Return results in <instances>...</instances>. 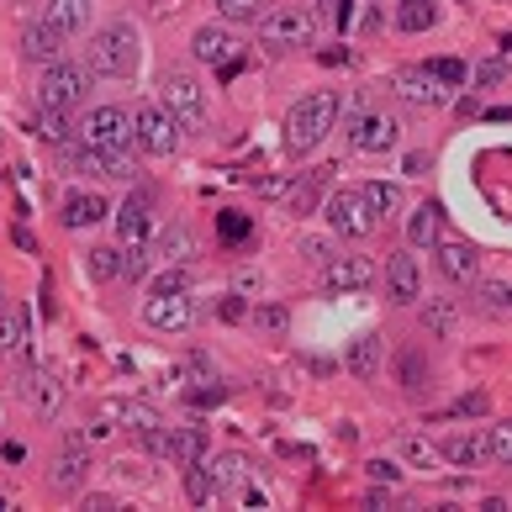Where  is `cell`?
Wrapping results in <instances>:
<instances>
[{"instance_id": "40", "label": "cell", "mask_w": 512, "mask_h": 512, "mask_svg": "<svg viewBox=\"0 0 512 512\" xmlns=\"http://www.w3.org/2000/svg\"><path fill=\"white\" fill-rule=\"evenodd\" d=\"M486 444H491V460L497 465H512V423H497L486 433Z\"/></svg>"}, {"instance_id": "15", "label": "cell", "mask_w": 512, "mask_h": 512, "mask_svg": "<svg viewBox=\"0 0 512 512\" xmlns=\"http://www.w3.org/2000/svg\"><path fill=\"white\" fill-rule=\"evenodd\" d=\"M439 270L454 280V286H476L481 280V254L470 249L465 238H439Z\"/></svg>"}, {"instance_id": "35", "label": "cell", "mask_w": 512, "mask_h": 512, "mask_svg": "<svg viewBox=\"0 0 512 512\" xmlns=\"http://www.w3.org/2000/svg\"><path fill=\"white\" fill-rule=\"evenodd\" d=\"M185 491H191V502H212L217 497V481H212V470H206L201 460L185 465Z\"/></svg>"}, {"instance_id": "14", "label": "cell", "mask_w": 512, "mask_h": 512, "mask_svg": "<svg viewBox=\"0 0 512 512\" xmlns=\"http://www.w3.org/2000/svg\"><path fill=\"white\" fill-rule=\"evenodd\" d=\"M417 296H423V270H417V254H391V264H386V301L412 307Z\"/></svg>"}, {"instance_id": "43", "label": "cell", "mask_w": 512, "mask_h": 512, "mask_svg": "<svg viewBox=\"0 0 512 512\" xmlns=\"http://www.w3.org/2000/svg\"><path fill=\"white\" fill-rule=\"evenodd\" d=\"M365 470H370V481H375V486H381V481H386V486L402 481V465H396V460H370Z\"/></svg>"}, {"instance_id": "42", "label": "cell", "mask_w": 512, "mask_h": 512, "mask_svg": "<svg viewBox=\"0 0 512 512\" xmlns=\"http://www.w3.org/2000/svg\"><path fill=\"white\" fill-rule=\"evenodd\" d=\"M291 212H312V206H317V185L312 180H301V185H291Z\"/></svg>"}, {"instance_id": "11", "label": "cell", "mask_w": 512, "mask_h": 512, "mask_svg": "<svg viewBox=\"0 0 512 512\" xmlns=\"http://www.w3.org/2000/svg\"><path fill=\"white\" fill-rule=\"evenodd\" d=\"M48 481L53 491H80L90 481V449H85V433H69L64 439V454L48 465Z\"/></svg>"}, {"instance_id": "7", "label": "cell", "mask_w": 512, "mask_h": 512, "mask_svg": "<svg viewBox=\"0 0 512 512\" xmlns=\"http://www.w3.org/2000/svg\"><path fill=\"white\" fill-rule=\"evenodd\" d=\"M349 143L359 154H386V148L402 143V122L391 117V111H359L349 106Z\"/></svg>"}, {"instance_id": "18", "label": "cell", "mask_w": 512, "mask_h": 512, "mask_svg": "<svg viewBox=\"0 0 512 512\" xmlns=\"http://www.w3.org/2000/svg\"><path fill=\"white\" fill-rule=\"evenodd\" d=\"M381 365H386V344L375 333H359L354 344L344 349V370L354 375V381H375L381 375Z\"/></svg>"}, {"instance_id": "23", "label": "cell", "mask_w": 512, "mask_h": 512, "mask_svg": "<svg viewBox=\"0 0 512 512\" xmlns=\"http://www.w3.org/2000/svg\"><path fill=\"white\" fill-rule=\"evenodd\" d=\"M439 238H444V212H439V201L412 206V222H407V243H412V249H428V243H439Z\"/></svg>"}, {"instance_id": "28", "label": "cell", "mask_w": 512, "mask_h": 512, "mask_svg": "<svg viewBox=\"0 0 512 512\" xmlns=\"http://www.w3.org/2000/svg\"><path fill=\"white\" fill-rule=\"evenodd\" d=\"M148 227H154V222H148V201H143V196L127 201L122 212H117V233H122L127 249H132V243H148Z\"/></svg>"}, {"instance_id": "48", "label": "cell", "mask_w": 512, "mask_h": 512, "mask_svg": "<svg viewBox=\"0 0 512 512\" xmlns=\"http://www.w3.org/2000/svg\"><path fill=\"white\" fill-rule=\"evenodd\" d=\"M301 254H307V259H328L333 249H328V238H301Z\"/></svg>"}, {"instance_id": "50", "label": "cell", "mask_w": 512, "mask_h": 512, "mask_svg": "<svg viewBox=\"0 0 512 512\" xmlns=\"http://www.w3.org/2000/svg\"><path fill=\"white\" fill-rule=\"evenodd\" d=\"M0 307H6V301H0Z\"/></svg>"}, {"instance_id": "38", "label": "cell", "mask_w": 512, "mask_h": 512, "mask_svg": "<svg viewBox=\"0 0 512 512\" xmlns=\"http://www.w3.org/2000/svg\"><path fill=\"white\" fill-rule=\"evenodd\" d=\"M122 280H132V286L148 280V249H143V243H132V249L122 254Z\"/></svg>"}, {"instance_id": "19", "label": "cell", "mask_w": 512, "mask_h": 512, "mask_svg": "<svg viewBox=\"0 0 512 512\" xmlns=\"http://www.w3.org/2000/svg\"><path fill=\"white\" fill-rule=\"evenodd\" d=\"M32 349V322H27V307H0V359H22Z\"/></svg>"}, {"instance_id": "45", "label": "cell", "mask_w": 512, "mask_h": 512, "mask_svg": "<svg viewBox=\"0 0 512 512\" xmlns=\"http://www.w3.org/2000/svg\"><path fill=\"white\" fill-rule=\"evenodd\" d=\"M154 291H191V275H185V270H164L154 280Z\"/></svg>"}, {"instance_id": "30", "label": "cell", "mask_w": 512, "mask_h": 512, "mask_svg": "<svg viewBox=\"0 0 512 512\" xmlns=\"http://www.w3.org/2000/svg\"><path fill=\"white\" fill-rule=\"evenodd\" d=\"M433 22H439V6H433V0H402V6H396V27L402 32H428Z\"/></svg>"}, {"instance_id": "16", "label": "cell", "mask_w": 512, "mask_h": 512, "mask_svg": "<svg viewBox=\"0 0 512 512\" xmlns=\"http://www.w3.org/2000/svg\"><path fill=\"white\" fill-rule=\"evenodd\" d=\"M322 280H328V291H365V286H375V264L365 254H338V259H328Z\"/></svg>"}, {"instance_id": "36", "label": "cell", "mask_w": 512, "mask_h": 512, "mask_svg": "<svg viewBox=\"0 0 512 512\" xmlns=\"http://www.w3.org/2000/svg\"><path fill=\"white\" fill-rule=\"evenodd\" d=\"M37 132H43L48 143L64 148V143H69V111H48V106H43V122H37Z\"/></svg>"}, {"instance_id": "47", "label": "cell", "mask_w": 512, "mask_h": 512, "mask_svg": "<svg viewBox=\"0 0 512 512\" xmlns=\"http://www.w3.org/2000/svg\"><path fill=\"white\" fill-rule=\"evenodd\" d=\"M259 196H264V201H286V196H291V180H275V175L259 180Z\"/></svg>"}, {"instance_id": "10", "label": "cell", "mask_w": 512, "mask_h": 512, "mask_svg": "<svg viewBox=\"0 0 512 512\" xmlns=\"http://www.w3.org/2000/svg\"><path fill=\"white\" fill-rule=\"evenodd\" d=\"M238 32L227 27V22H206V27H196V37H191V53H196V64H206V69H227L238 59Z\"/></svg>"}, {"instance_id": "33", "label": "cell", "mask_w": 512, "mask_h": 512, "mask_svg": "<svg viewBox=\"0 0 512 512\" xmlns=\"http://www.w3.org/2000/svg\"><path fill=\"white\" fill-rule=\"evenodd\" d=\"M396 375H402V386H407V391H423V386H428L423 354H417V349H402V359H396Z\"/></svg>"}, {"instance_id": "1", "label": "cell", "mask_w": 512, "mask_h": 512, "mask_svg": "<svg viewBox=\"0 0 512 512\" xmlns=\"http://www.w3.org/2000/svg\"><path fill=\"white\" fill-rule=\"evenodd\" d=\"M143 64V48H138V27L132 22H111L90 37L85 48V69L101 74V80H132Z\"/></svg>"}, {"instance_id": "5", "label": "cell", "mask_w": 512, "mask_h": 512, "mask_svg": "<svg viewBox=\"0 0 512 512\" xmlns=\"http://www.w3.org/2000/svg\"><path fill=\"white\" fill-rule=\"evenodd\" d=\"M80 148H96V154H111V148H132L138 132H132V111L122 106H90L80 122Z\"/></svg>"}, {"instance_id": "39", "label": "cell", "mask_w": 512, "mask_h": 512, "mask_svg": "<svg viewBox=\"0 0 512 512\" xmlns=\"http://www.w3.org/2000/svg\"><path fill=\"white\" fill-rule=\"evenodd\" d=\"M159 254H164L169 264L185 259V254H191V233H185V227H169V233L159 238Z\"/></svg>"}, {"instance_id": "34", "label": "cell", "mask_w": 512, "mask_h": 512, "mask_svg": "<svg viewBox=\"0 0 512 512\" xmlns=\"http://www.w3.org/2000/svg\"><path fill=\"white\" fill-rule=\"evenodd\" d=\"M359 191H365V201L375 206V217H391L396 206H402V191H396V185H381V180H370V185H359Z\"/></svg>"}, {"instance_id": "46", "label": "cell", "mask_w": 512, "mask_h": 512, "mask_svg": "<svg viewBox=\"0 0 512 512\" xmlns=\"http://www.w3.org/2000/svg\"><path fill=\"white\" fill-rule=\"evenodd\" d=\"M449 412H454V417H481V412H486V396H481V391H476V396H460Z\"/></svg>"}, {"instance_id": "2", "label": "cell", "mask_w": 512, "mask_h": 512, "mask_svg": "<svg viewBox=\"0 0 512 512\" xmlns=\"http://www.w3.org/2000/svg\"><path fill=\"white\" fill-rule=\"evenodd\" d=\"M333 127H338V96L333 90H312V96H301L286 117V148L301 159V154H312V148H322V138H328Z\"/></svg>"}, {"instance_id": "21", "label": "cell", "mask_w": 512, "mask_h": 512, "mask_svg": "<svg viewBox=\"0 0 512 512\" xmlns=\"http://www.w3.org/2000/svg\"><path fill=\"white\" fill-rule=\"evenodd\" d=\"M106 212H111V206H106L96 191H69V196H64V212H59V222L80 233V227H96V222H106Z\"/></svg>"}, {"instance_id": "49", "label": "cell", "mask_w": 512, "mask_h": 512, "mask_svg": "<svg viewBox=\"0 0 512 512\" xmlns=\"http://www.w3.org/2000/svg\"><path fill=\"white\" fill-rule=\"evenodd\" d=\"M476 80H481V85H497V80H502V64H481Z\"/></svg>"}, {"instance_id": "29", "label": "cell", "mask_w": 512, "mask_h": 512, "mask_svg": "<svg viewBox=\"0 0 512 512\" xmlns=\"http://www.w3.org/2000/svg\"><path fill=\"white\" fill-rule=\"evenodd\" d=\"M476 307L491 317H512V280H476Z\"/></svg>"}, {"instance_id": "3", "label": "cell", "mask_w": 512, "mask_h": 512, "mask_svg": "<svg viewBox=\"0 0 512 512\" xmlns=\"http://www.w3.org/2000/svg\"><path fill=\"white\" fill-rule=\"evenodd\" d=\"M317 32H322V16L307 0H286V6L259 16V37L275 48H307V43H317Z\"/></svg>"}, {"instance_id": "24", "label": "cell", "mask_w": 512, "mask_h": 512, "mask_svg": "<svg viewBox=\"0 0 512 512\" xmlns=\"http://www.w3.org/2000/svg\"><path fill=\"white\" fill-rule=\"evenodd\" d=\"M439 449H444V460L465 465V470H476L481 460H491V444H486V433H460V439H449V444H439Z\"/></svg>"}, {"instance_id": "27", "label": "cell", "mask_w": 512, "mask_h": 512, "mask_svg": "<svg viewBox=\"0 0 512 512\" xmlns=\"http://www.w3.org/2000/svg\"><path fill=\"white\" fill-rule=\"evenodd\" d=\"M206 470H212V481H217V497H222V491L249 486V460H243V454H217Z\"/></svg>"}, {"instance_id": "37", "label": "cell", "mask_w": 512, "mask_h": 512, "mask_svg": "<svg viewBox=\"0 0 512 512\" xmlns=\"http://www.w3.org/2000/svg\"><path fill=\"white\" fill-rule=\"evenodd\" d=\"M254 328L259 333H286L291 328V312L275 307V301H270V307H254Z\"/></svg>"}, {"instance_id": "8", "label": "cell", "mask_w": 512, "mask_h": 512, "mask_svg": "<svg viewBox=\"0 0 512 512\" xmlns=\"http://www.w3.org/2000/svg\"><path fill=\"white\" fill-rule=\"evenodd\" d=\"M132 132H138V143L159 159L175 154V143H180V122L164 111V101H138L132 106Z\"/></svg>"}, {"instance_id": "26", "label": "cell", "mask_w": 512, "mask_h": 512, "mask_svg": "<svg viewBox=\"0 0 512 512\" xmlns=\"http://www.w3.org/2000/svg\"><path fill=\"white\" fill-rule=\"evenodd\" d=\"M22 53H27L32 64H53V59H59V53H64V32H53L48 22H37V27L27 32Z\"/></svg>"}, {"instance_id": "12", "label": "cell", "mask_w": 512, "mask_h": 512, "mask_svg": "<svg viewBox=\"0 0 512 512\" xmlns=\"http://www.w3.org/2000/svg\"><path fill=\"white\" fill-rule=\"evenodd\" d=\"M148 449L164 454L169 465H196L206 454V433L201 428H164V433L154 428V433H148Z\"/></svg>"}, {"instance_id": "25", "label": "cell", "mask_w": 512, "mask_h": 512, "mask_svg": "<svg viewBox=\"0 0 512 512\" xmlns=\"http://www.w3.org/2000/svg\"><path fill=\"white\" fill-rule=\"evenodd\" d=\"M423 328H428V338H454L460 333V307L449 296H433L423 307Z\"/></svg>"}, {"instance_id": "41", "label": "cell", "mask_w": 512, "mask_h": 512, "mask_svg": "<svg viewBox=\"0 0 512 512\" xmlns=\"http://www.w3.org/2000/svg\"><path fill=\"white\" fill-rule=\"evenodd\" d=\"M407 460H417V465H439V460H444V449H439V444H428V439H407Z\"/></svg>"}, {"instance_id": "9", "label": "cell", "mask_w": 512, "mask_h": 512, "mask_svg": "<svg viewBox=\"0 0 512 512\" xmlns=\"http://www.w3.org/2000/svg\"><path fill=\"white\" fill-rule=\"evenodd\" d=\"M375 206L365 201V191H333L328 196V227L338 238H370L375 233Z\"/></svg>"}, {"instance_id": "17", "label": "cell", "mask_w": 512, "mask_h": 512, "mask_svg": "<svg viewBox=\"0 0 512 512\" xmlns=\"http://www.w3.org/2000/svg\"><path fill=\"white\" fill-rule=\"evenodd\" d=\"M396 96H402L407 106H444V85H439V74L423 64V69L396 74Z\"/></svg>"}, {"instance_id": "22", "label": "cell", "mask_w": 512, "mask_h": 512, "mask_svg": "<svg viewBox=\"0 0 512 512\" xmlns=\"http://www.w3.org/2000/svg\"><path fill=\"white\" fill-rule=\"evenodd\" d=\"M43 22H48L53 32H64V37H80V32L90 27V0H48Z\"/></svg>"}, {"instance_id": "4", "label": "cell", "mask_w": 512, "mask_h": 512, "mask_svg": "<svg viewBox=\"0 0 512 512\" xmlns=\"http://www.w3.org/2000/svg\"><path fill=\"white\" fill-rule=\"evenodd\" d=\"M164 111L180 122V132H206V85L196 80L191 69H169L159 85Z\"/></svg>"}, {"instance_id": "13", "label": "cell", "mask_w": 512, "mask_h": 512, "mask_svg": "<svg viewBox=\"0 0 512 512\" xmlns=\"http://www.w3.org/2000/svg\"><path fill=\"white\" fill-rule=\"evenodd\" d=\"M143 317L154 322V328H164V333H185V328H191V317H196L191 291H154V296H148V307H143Z\"/></svg>"}, {"instance_id": "32", "label": "cell", "mask_w": 512, "mask_h": 512, "mask_svg": "<svg viewBox=\"0 0 512 512\" xmlns=\"http://www.w3.org/2000/svg\"><path fill=\"white\" fill-rule=\"evenodd\" d=\"M264 11H270V0H217L222 22H259Z\"/></svg>"}, {"instance_id": "6", "label": "cell", "mask_w": 512, "mask_h": 512, "mask_svg": "<svg viewBox=\"0 0 512 512\" xmlns=\"http://www.w3.org/2000/svg\"><path fill=\"white\" fill-rule=\"evenodd\" d=\"M85 90H90V69L85 64H64V59H53L43 69V85H37V101H43L48 111H74L85 101Z\"/></svg>"}, {"instance_id": "31", "label": "cell", "mask_w": 512, "mask_h": 512, "mask_svg": "<svg viewBox=\"0 0 512 512\" xmlns=\"http://www.w3.org/2000/svg\"><path fill=\"white\" fill-rule=\"evenodd\" d=\"M85 275L90 280H117L122 275V249H106V243H101V249H90L85 254Z\"/></svg>"}, {"instance_id": "20", "label": "cell", "mask_w": 512, "mask_h": 512, "mask_svg": "<svg viewBox=\"0 0 512 512\" xmlns=\"http://www.w3.org/2000/svg\"><path fill=\"white\" fill-rule=\"evenodd\" d=\"M22 391H27V402H32L37 417H59L64 412V381H53L48 370H32L22 381Z\"/></svg>"}, {"instance_id": "44", "label": "cell", "mask_w": 512, "mask_h": 512, "mask_svg": "<svg viewBox=\"0 0 512 512\" xmlns=\"http://www.w3.org/2000/svg\"><path fill=\"white\" fill-rule=\"evenodd\" d=\"M428 69L439 74V80H449V85H460V80H470V69H465L460 59H433Z\"/></svg>"}]
</instances>
